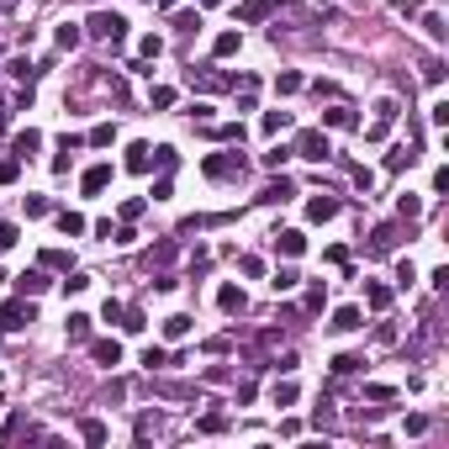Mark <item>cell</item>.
<instances>
[{
	"mask_svg": "<svg viewBox=\"0 0 449 449\" xmlns=\"http://www.w3.org/2000/svg\"><path fill=\"white\" fill-rule=\"evenodd\" d=\"M32 322H37V307L27 301V296H11V301L0 307V328L6 333H22V328H32Z\"/></svg>",
	"mask_w": 449,
	"mask_h": 449,
	"instance_id": "cell-1",
	"label": "cell"
},
{
	"mask_svg": "<svg viewBox=\"0 0 449 449\" xmlns=\"http://www.w3.org/2000/svg\"><path fill=\"white\" fill-rule=\"evenodd\" d=\"M85 32H90V37H101V43H111V48H117L122 37H127V22H122L117 11H95L90 22H85Z\"/></svg>",
	"mask_w": 449,
	"mask_h": 449,
	"instance_id": "cell-2",
	"label": "cell"
},
{
	"mask_svg": "<svg viewBox=\"0 0 449 449\" xmlns=\"http://www.w3.org/2000/svg\"><path fill=\"white\" fill-rule=\"evenodd\" d=\"M291 154H301V159H312V164H322V159L333 154V143H328V132H322V127H307L301 138H296Z\"/></svg>",
	"mask_w": 449,
	"mask_h": 449,
	"instance_id": "cell-3",
	"label": "cell"
},
{
	"mask_svg": "<svg viewBox=\"0 0 449 449\" xmlns=\"http://www.w3.org/2000/svg\"><path fill=\"white\" fill-rule=\"evenodd\" d=\"M397 117H402V106H397L391 95H386V101H376V122L365 127V138H370V143H380V138L391 132V122H397Z\"/></svg>",
	"mask_w": 449,
	"mask_h": 449,
	"instance_id": "cell-4",
	"label": "cell"
},
{
	"mask_svg": "<svg viewBox=\"0 0 449 449\" xmlns=\"http://www.w3.org/2000/svg\"><path fill=\"white\" fill-rule=\"evenodd\" d=\"M201 169L212 180H238V175H243V159H238V154H206Z\"/></svg>",
	"mask_w": 449,
	"mask_h": 449,
	"instance_id": "cell-5",
	"label": "cell"
},
{
	"mask_svg": "<svg viewBox=\"0 0 449 449\" xmlns=\"http://www.w3.org/2000/svg\"><path fill=\"white\" fill-rule=\"evenodd\" d=\"M280 6H285V0H243V6H238V22H243V27H259L264 16H275Z\"/></svg>",
	"mask_w": 449,
	"mask_h": 449,
	"instance_id": "cell-6",
	"label": "cell"
},
{
	"mask_svg": "<svg viewBox=\"0 0 449 449\" xmlns=\"http://www.w3.org/2000/svg\"><path fill=\"white\" fill-rule=\"evenodd\" d=\"M106 185H111V164H90V169L80 175V190H85V196H101Z\"/></svg>",
	"mask_w": 449,
	"mask_h": 449,
	"instance_id": "cell-7",
	"label": "cell"
},
{
	"mask_svg": "<svg viewBox=\"0 0 449 449\" xmlns=\"http://www.w3.org/2000/svg\"><path fill=\"white\" fill-rule=\"evenodd\" d=\"M90 359H95V365H106V370L122 365V343H117V338H95V343H90Z\"/></svg>",
	"mask_w": 449,
	"mask_h": 449,
	"instance_id": "cell-8",
	"label": "cell"
},
{
	"mask_svg": "<svg viewBox=\"0 0 449 449\" xmlns=\"http://www.w3.org/2000/svg\"><path fill=\"white\" fill-rule=\"evenodd\" d=\"M217 307H222L227 318H238V312L248 307V296H243V285H222V291H217Z\"/></svg>",
	"mask_w": 449,
	"mask_h": 449,
	"instance_id": "cell-9",
	"label": "cell"
},
{
	"mask_svg": "<svg viewBox=\"0 0 449 449\" xmlns=\"http://www.w3.org/2000/svg\"><path fill=\"white\" fill-rule=\"evenodd\" d=\"M37 148H43V132H37V127H27V132H16V138H11V154L16 159H32Z\"/></svg>",
	"mask_w": 449,
	"mask_h": 449,
	"instance_id": "cell-10",
	"label": "cell"
},
{
	"mask_svg": "<svg viewBox=\"0 0 449 449\" xmlns=\"http://www.w3.org/2000/svg\"><path fill=\"white\" fill-rule=\"evenodd\" d=\"M307 217H312V222H333V217H338V196H312Z\"/></svg>",
	"mask_w": 449,
	"mask_h": 449,
	"instance_id": "cell-11",
	"label": "cell"
},
{
	"mask_svg": "<svg viewBox=\"0 0 449 449\" xmlns=\"http://www.w3.org/2000/svg\"><path fill=\"white\" fill-rule=\"evenodd\" d=\"M365 307L370 312H386L391 307V285L386 280H365Z\"/></svg>",
	"mask_w": 449,
	"mask_h": 449,
	"instance_id": "cell-12",
	"label": "cell"
},
{
	"mask_svg": "<svg viewBox=\"0 0 449 449\" xmlns=\"http://www.w3.org/2000/svg\"><path fill=\"white\" fill-rule=\"evenodd\" d=\"M48 285H53V280H48V270H27V275H16V291H22V296H43Z\"/></svg>",
	"mask_w": 449,
	"mask_h": 449,
	"instance_id": "cell-13",
	"label": "cell"
},
{
	"mask_svg": "<svg viewBox=\"0 0 449 449\" xmlns=\"http://www.w3.org/2000/svg\"><path fill=\"white\" fill-rule=\"evenodd\" d=\"M127 169L132 175H148V169H154V148H148V143H132L127 148Z\"/></svg>",
	"mask_w": 449,
	"mask_h": 449,
	"instance_id": "cell-14",
	"label": "cell"
},
{
	"mask_svg": "<svg viewBox=\"0 0 449 449\" xmlns=\"http://www.w3.org/2000/svg\"><path fill=\"white\" fill-rule=\"evenodd\" d=\"M291 196H296L291 180H270V185L259 190V201H264V206H280V201H291Z\"/></svg>",
	"mask_w": 449,
	"mask_h": 449,
	"instance_id": "cell-15",
	"label": "cell"
},
{
	"mask_svg": "<svg viewBox=\"0 0 449 449\" xmlns=\"http://www.w3.org/2000/svg\"><path fill=\"white\" fill-rule=\"evenodd\" d=\"M355 328H365V312L359 307H338L333 312V333H355Z\"/></svg>",
	"mask_w": 449,
	"mask_h": 449,
	"instance_id": "cell-16",
	"label": "cell"
},
{
	"mask_svg": "<svg viewBox=\"0 0 449 449\" xmlns=\"http://www.w3.org/2000/svg\"><path fill=\"white\" fill-rule=\"evenodd\" d=\"M391 248H397V222H380L370 233V254H391Z\"/></svg>",
	"mask_w": 449,
	"mask_h": 449,
	"instance_id": "cell-17",
	"label": "cell"
},
{
	"mask_svg": "<svg viewBox=\"0 0 449 449\" xmlns=\"http://www.w3.org/2000/svg\"><path fill=\"white\" fill-rule=\"evenodd\" d=\"M275 248H280L285 259H296V254H301V248H307V238L296 233V227H285V233H275Z\"/></svg>",
	"mask_w": 449,
	"mask_h": 449,
	"instance_id": "cell-18",
	"label": "cell"
},
{
	"mask_svg": "<svg viewBox=\"0 0 449 449\" xmlns=\"http://www.w3.org/2000/svg\"><path fill=\"white\" fill-rule=\"evenodd\" d=\"M90 312H69V322H64V328H69V343H85V338H90Z\"/></svg>",
	"mask_w": 449,
	"mask_h": 449,
	"instance_id": "cell-19",
	"label": "cell"
},
{
	"mask_svg": "<svg viewBox=\"0 0 449 449\" xmlns=\"http://www.w3.org/2000/svg\"><path fill=\"white\" fill-rule=\"evenodd\" d=\"M80 439H85V444H95V449H101V444H106V423H101V418H85V423H80Z\"/></svg>",
	"mask_w": 449,
	"mask_h": 449,
	"instance_id": "cell-20",
	"label": "cell"
},
{
	"mask_svg": "<svg viewBox=\"0 0 449 449\" xmlns=\"http://www.w3.org/2000/svg\"><path fill=\"white\" fill-rule=\"evenodd\" d=\"M301 307H307V312H322V307H328V285L312 280V285H307V296H301Z\"/></svg>",
	"mask_w": 449,
	"mask_h": 449,
	"instance_id": "cell-21",
	"label": "cell"
},
{
	"mask_svg": "<svg viewBox=\"0 0 449 449\" xmlns=\"http://www.w3.org/2000/svg\"><path fill=\"white\" fill-rule=\"evenodd\" d=\"M238 48H243V37H238V32H217V43H212V53H217V59H233Z\"/></svg>",
	"mask_w": 449,
	"mask_h": 449,
	"instance_id": "cell-22",
	"label": "cell"
},
{
	"mask_svg": "<svg viewBox=\"0 0 449 449\" xmlns=\"http://www.w3.org/2000/svg\"><path fill=\"white\" fill-rule=\"evenodd\" d=\"M301 85H307V80H301L296 69H280V74H275V95H296Z\"/></svg>",
	"mask_w": 449,
	"mask_h": 449,
	"instance_id": "cell-23",
	"label": "cell"
},
{
	"mask_svg": "<svg viewBox=\"0 0 449 449\" xmlns=\"http://www.w3.org/2000/svg\"><path fill=\"white\" fill-rule=\"evenodd\" d=\"M43 270H74L69 248H43Z\"/></svg>",
	"mask_w": 449,
	"mask_h": 449,
	"instance_id": "cell-24",
	"label": "cell"
},
{
	"mask_svg": "<svg viewBox=\"0 0 449 449\" xmlns=\"http://www.w3.org/2000/svg\"><path fill=\"white\" fill-rule=\"evenodd\" d=\"M322 127H355V111L349 106H328L322 111Z\"/></svg>",
	"mask_w": 449,
	"mask_h": 449,
	"instance_id": "cell-25",
	"label": "cell"
},
{
	"mask_svg": "<svg viewBox=\"0 0 449 449\" xmlns=\"http://www.w3.org/2000/svg\"><path fill=\"white\" fill-rule=\"evenodd\" d=\"M270 402H275V407H296V380H275Z\"/></svg>",
	"mask_w": 449,
	"mask_h": 449,
	"instance_id": "cell-26",
	"label": "cell"
},
{
	"mask_svg": "<svg viewBox=\"0 0 449 449\" xmlns=\"http://www.w3.org/2000/svg\"><path fill=\"white\" fill-rule=\"evenodd\" d=\"M80 37H85V32H80V27H74V22H64V27H59V32H53V43H59V48H64V53H69V48H80Z\"/></svg>",
	"mask_w": 449,
	"mask_h": 449,
	"instance_id": "cell-27",
	"label": "cell"
},
{
	"mask_svg": "<svg viewBox=\"0 0 449 449\" xmlns=\"http://www.w3.org/2000/svg\"><path fill=\"white\" fill-rule=\"evenodd\" d=\"M122 328H127V333H143V328H148V312H143V307H122Z\"/></svg>",
	"mask_w": 449,
	"mask_h": 449,
	"instance_id": "cell-28",
	"label": "cell"
},
{
	"mask_svg": "<svg viewBox=\"0 0 449 449\" xmlns=\"http://www.w3.org/2000/svg\"><path fill=\"white\" fill-rule=\"evenodd\" d=\"M185 333H190V318H185V312L164 318V338H169V343H175V338H185Z\"/></svg>",
	"mask_w": 449,
	"mask_h": 449,
	"instance_id": "cell-29",
	"label": "cell"
},
{
	"mask_svg": "<svg viewBox=\"0 0 449 449\" xmlns=\"http://www.w3.org/2000/svg\"><path fill=\"white\" fill-rule=\"evenodd\" d=\"M59 227H64V238H80V233H85L90 222H85L80 212H59Z\"/></svg>",
	"mask_w": 449,
	"mask_h": 449,
	"instance_id": "cell-30",
	"label": "cell"
},
{
	"mask_svg": "<svg viewBox=\"0 0 449 449\" xmlns=\"http://www.w3.org/2000/svg\"><path fill=\"white\" fill-rule=\"evenodd\" d=\"M275 296H285V291H296V285H301V275H296V270H275Z\"/></svg>",
	"mask_w": 449,
	"mask_h": 449,
	"instance_id": "cell-31",
	"label": "cell"
},
{
	"mask_svg": "<svg viewBox=\"0 0 449 449\" xmlns=\"http://www.w3.org/2000/svg\"><path fill=\"white\" fill-rule=\"evenodd\" d=\"M148 106H154V111L175 106V90H169V85H154V90H148Z\"/></svg>",
	"mask_w": 449,
	"mask_h": 449,
	"instance_id": "cell-32",
	"label": "cell"
},
{
	"mask_svg": "<svg viewBox=\"0 0 449 449\" xmlns=\"http://www.w3.org/2000/svg\"><path fill=\"white\" fill-rule=\"evenodd\" d=\"M90 143L95 148H111V143H117V122H101V127L90 132Z\"/></svg>",
	"mask_w": 449,
	"mask_h": 449,
	"instance_id": "cell-33",
	"label": "cell"
},
{
	"mask_svg": "<svg viewBox=\"0 0 449 449\" xmlns=\"http://www.w3.org/2000/svg\"><path fill=\"white\" fill-rule=\"evenodd\" d=\"M413 148H391V154H386V169H391V175H397V169H407V164H413Z\"/></svg>",
	"mask_w": 449,
	"mask_h": 449,
	"instance_id": "cell-34",
	"label": "cell"
},
{
	"mask_svg": "<svg viewBox=\"0 0 449 449\" xmlns=\"http://www.w3.org/2000/svg\"><path fill=\"white\" fill-rule=\"evenodd\" d=\"M259 127H264V132H285V127H291V111H264Z\"/></svg>",
	"mask_w": 449,
	"mask_h": 449,
	"instance_id": "cell-35",
	"label": "cell"
},
{
	"mask_svg": "<svg viewBox=\"0 0 449 449\" xmlns=\"http://www.w3.org/2000/svg\"><path fill=\"white\" fill-rule=\"evenodd\" d=\"M423 27H428V37H434V43H444V37H449V27H444V16H439V11H428Z\"/></svg>",
	"mask_w": 449,
	"mask_h": 449,
	"instance_id": "cell-36",
	"label": "cell"
},
{
	"mask_svg": "<svg viewBox=\"0 0 449 449\" xmlns=\"http://www.w3.org/2000/svg\"><path fill=\"white\" fill-rule=\"evenodd\" d=\"M212 138H222V143H243V122H222V127H212Z\"/></svg>",
	"mask_w": 449,
	"mask_h": 449,
	"instance_id": "cell-37",
	"label": "cell"
},
{
	"mask_svg": "<svg viewBox=\"0 0 449 449\" xmlns=\"http://www.w3.org/2000/svg\"><path fill=\"white\" fill-rule=\"evenodd\" d=\"M138 53H143V59H148V64H154L159 53H164V37H154V32H148V37H143V43H138Z\"/></svg>",
	"mask_w": 449,
	"mask_h": 449,
	"instance_id": "cell-38",
	"label": "cell"
},
{
	"mask_svg": "<svg viewBox=\"0 0 449 449\" xmlns=\"http://www.w3.org/2000/svg\"><path fill=\"white\" fill-rule=\"evenodd\" d=\"M143 365H148V370H164V365H169V355L159 349V343H148V349H143Z\"/></svg>",
	"mask_w": 449,
	"mask_h": 449,
	"instance_id": "cell-39",
	"label": "cell"
},
{
	"mask_svg": "<svg viewBox=\"0 0 449 449\" xmlns=\"http://www.w3.org/2000/svg\"><path fill=\"white\" fill-rule=\"evenodd\" d=\"M238 270H243L248 280H259V275H264V259H259V254H243V259H238Z\"/></svg>",
	"mask_w": 449,
	"mask_h": 449,
	"instance_id": "cell-40",
	"label": "cell"
},
{
	"mask_svg": "<svg viewBox=\"0 0 449 449\" xmlns=\"http://www.w3.org/2000/svg\"><path fill=\"white\" fill-rule=\"evenodd\" d=\"M359 365H365L359 355H338V359H333V376H355Z\"/></svg>",
	"mask_w": 449,
	"mask_h": 449,
	"instance_id": "cell-41",
	"label": "cell"
},
{
	"mask_svg": "<svg viewBox=\"0 0 449 449\" xmlns=\"http://www.w3.org/2000/svg\"><path fill=\"white\" fill-rule=\"evenodd\" d=\"M22 428H27V418H22V413H11V418H6V428H0V439L11 444V439H22Z\"/></svg>",
	"mask_w": 449,
	"mask_h": 449,
	"instance_id": "cell-42",
	"label": "cell"
},
{
	"mask_svg": "<svg viewBox=\"0 0 449 449\" xmlns=\"http://www.w3.org/2000/svg\"><path fill=\"white\" fill-rule=\"evenodd\" d=\"M6 74H11V80H32V59H11V64H6Z\"/></svg>",
	"mask_w": 449,
	"mask_h": 449,
	"instance_id": "cell-43",
	"label": "cell"
},
{
	"mask_svg": "<svg viewBox=\"0 0 449 449\" xmlns=\"http://www.w3.org/2000/svg\"><path fill=\"white\" fill-rule=\"evenodd\" d=\"M196 428H201V434H222V428H227V413H206Z\"/></svg>",
	"mask_w": 449,
	"mask_h": 449,
	"instance_id": "cell-44",
	"label": "cell"
},
{
	"mask_svg": "<svg viewBox=\"0 0 449 449\" xmlns=\"http://www.w3.org/2000/svg\"><path fill=\"white\" fill-rule=\"evenodd\" d=\"M16 175H22V159H0V185H16Z\"/></svg>",
	"mask_w": 449,
	"mask_h": 449,
	"instance_id": "cell-45",
	"label": "cell"
},
{
	"mask_svg": "<svg viewBox=\"0 0 449 449\" xmlns=\"http://www.w3.org/2000/svg\"><path fill=\"white\" fill-rule=\"evenodd\" d=\"M159 397H196V386H175V380H159Z\"/></svg>",
	"mask_w": 449,
	"mask_h": 449,
	"instance_id": "cell-46",
	"label": "cell"
},
{
	"mask_svg": "<svg viewBox=\"0 0 449 449\" xmlns=\"http://www.w3.org/2000/svg\"><path fill=\"white\" fill-rule=\"evenodd\" d=\"M196 27H201L196 11H175V32H196Z\"/></svg>",
	"mask_w": 449,
	"mask_h": 449,
	"instance_id": "cell-47",
	"label": "cell"
},
{
	"mask_svg": "<svg viewBox=\"0 0 449 449\" xmlns=\"http://www.w3.org/2000/svg\"><path fill=\"white\" fill-rule=\"evenodd\" d=\"M143 206H148V201H143V196H132V201H122V222H138V217H143Z\"/></svg>",
	"mask_w": 449,
	"mask_h": 449,
	"instance_id": "cell-48",
	"label": "cell"
},
{
	"mask_svg": "<svg viewBox=\"0 0 449 449\" xmlns=\"http://www.w3.org/2000/svg\"><path fill=\"white\" fill-rule=\"evenodd\" d=\"M285 159H291V148H270V154H259V164H264V169H280Z\"/></svg>",
	"mask_w": 449,
	"mask_h": 449,
	"instance_id": "cell-49",
	"label": "cell"
},
{
	"mask_svg": "<svg viewBox=\"0 0 449 449\" xmlns=\"http://www.w3.org/2000/svg\"><path fill=\"white\" fill-rule=\"evenodd\" d=\"M397 212H402V217H407V222H413V217H418V212H423V201H418V196H402V201H397Z\"/></svg>",
	"mask_w": 449,
	"mask_h": 449,
	"instance_id": "cell-50",
	"label": "cell"
},
{
	"mask_svg": "<svg viewBox=\"0 0 449 449\" xmlns=\"http://www.w3.org/2000/svg\"><path fill=\"white\" fill-rule=\"evenodd\" d=\"M428 122H434V127H444V122H449V101H434V106H428Z\"/></svg>",
	"mask_w": 449,
	"mask_h": 449,
	"instance_id": "cell-51",
	"label": "cell"
},
{
	"mask_svg": "<svg viewBox=\"0 0 449 449\" xmlns=\"http://www.w3.org/2000/svg\"><path fill=\"white\" fill-rule=\"evenodd\" d=\"M85 285H90V275H80V270H69V280H64V291H69V296H80V291H85Z\"/></svg>",
	"mask_w": 449,
	"mask_h": 449,
	"instance_id": "cell-52",
	"label": "cell"
},
{
	"mask_svg": "<svg viewBox=\"0 0 449 449\" xmlns=\"http://www.w3.org/2000/svg\"><path fill=\"white\" fill-rule=\"evenodd\" d=\"M365 397H370V402H391L397 391H391V386H380V380H376V386H365Z\"/></svg>",
	"mask_w": 449,
	"mask_h": 449,
	"instance_id": "cell-53",
	"label": "cell"
},
{
	"mask_svg": "<svg viewBox=\"0 0 449 449\" xmlns=\"http://www.w3.org/2000/svg\"><path fill=\"white\" fill-rule=\"evenodd\" d=\"M148 259H154V264H169V259H175V243H154V254H148Z\"/></svg>",
	"mask_w": 449,
	"mask_h": 449,
	"instance_id": "cell-54",
	"label": "cell"
},
{
	"mask_svg": "<svg viewBox=\"0 0 449 449\" xmlns=\"http://www.w3.org/2000/svg\"><path fill=\"white\" fill-rule=\"evenodd\" d=\"M22 206H27V217H43V212H48V196H27Z\"/></svg>",
	"mask_w": 449,
	"mask_h": 449,
	"instance_id": "cell-55",
	"label": "cell"
},
{
	"mask_svg": "<svg viewBox=\"0 0 449 449\" xmlns=\"http://www.w3.org/2000/svg\"><path fill=\"white\" fill-rule=\"evenodd\" d=\"M418 280V270H413V259H402V264H397V285H413Z\"/></svg>",
	"mask_w": 449,
	"mask_h": 449,
	"instance_id": "cell-56",
	"label": "cell"
},
{
	"mask_svg": "<svg viewBox=\"0 0 449 449\" xmlns=\"http://www.w3.org/2000/svg\"><path fill=\"white\" fill-rule=\"evenodd\" d=\"M423 80L428 85H444V64H423Z\"/></svg>",
	"mask_w": 449,
	"mask_h": 449,
	"instance_id": "cell-57",
	"label": "cell"
},
{
	"mask_svg": "<svg viewBox=\"0 0 449 449\" xmlns=\"http://www.w3.org/2000/svg\"><path fill=\"white\" fill-rule=\"evenodd\" d=\"M407 434H413V439H418V434H428V418H423V413H413V418H407Z\"/></svg>",
	"mask_w": 449,
	"mask_h": 449,
	"instance_id": "cell-58",
	"label": "cell"
},
{
	"mask_svg": "<svg viewBox=\"0 0 449 449\" xmlns=\"http://www.w3.org/2000/svg\"><path fill=\"white\" fill-rule=\"evenodd\" d=\"M349 175H355V185H359V190H370V180H376V175H370L365 164H355V169H349Z\"/></svg>",
	"mask_w": 449,
	"mask_h": 449,
	"instance_id": "cell-59",
	"label": "cell"
},
{
	"mask_svg": "<svg viewBox=\"0 0 449 449\" xmlns=\"http://www.w3.org/2000/svg\"><path fill=\"white\" fill-rule=\"evenodd\" d=\"M16 243V222H0V248H11Z\"/></svg>",
	"mask_w": 449,
	"mask_h": 449,
	"instance_id": "cell-60",
	"label": "cell"
},
{
	"mask_svg": "<svg viewBox=\"0 0 449 449\" xmlns=\"http://www.w3.org/2000/svg\"><path fill=\"white\" fill-rule=\"evenodd\" d=\"M6 127H11V106H0V132H6Z\"/></svg>",
	"mask_w": 449,
	"mask_h": 449,
	"instance_id": "cell-61",
	"label": "cell"
},
{
	"mask_svg": "<svg viewBox=\"0 0 449 449\" xmlns=\"http://www.w3.org/2000/svg\"><path fill=\"white\" fill-rule=\"evenodd\" d=\"M159 6H164V11H175V6H180V0H159Z\"/></svg>",
	"mask_w": 449,
	"mask_h": 449,
	"instance_id": "cell-62",
	"label": "cell"
},
{
	"mask_svg": "<svg viewBox=\"0 0 449 449\" xmlns=\"http://www.w3.org/2000/svg\"><path fill=\"white\" fill-rule=\"evenodd\" d=\"M0 6H6V0H0Z\"/></svg>",
	"mask_w": 449,
	"mask_h": 449,
	"instance_id": "cell-63",
	"label": "cell"
},
{
	"mask_svg": "<svg viewBox=\"0 0 449 449\" xmlns=\"http://www.w3.org/2000/svg\"><path fill=\"white\" fill-rule=\"evenodd\" d=\"M0 407H6V402H0Z\"/></svg>",
	"mask_w": 449,
	"mask_h": 449,
	"instance_id": "cell-64",
	"label": "cell"
}]
</instances>
